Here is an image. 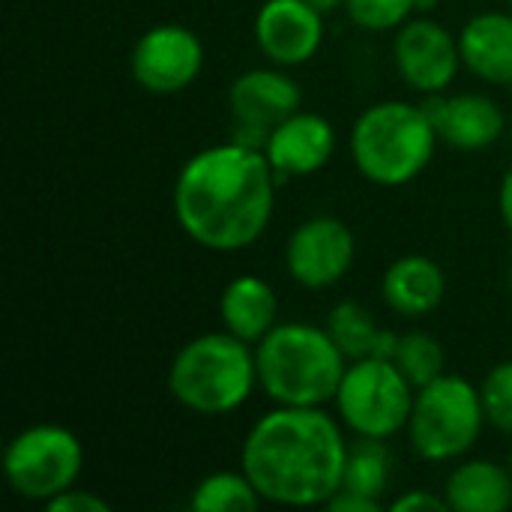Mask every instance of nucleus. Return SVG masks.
<instances>
[{
	"instance_id": "nucleus-1",
	"label": "nucleus",
	"mask_w": 512,
	"mask_h": 512,
	"mask_svg": "<svg viewBox=\"0 0 512 512\" xmlns=\"http://www.w3.org/2000/svg\"><path fill=\"white\" fill-rule=\"evenodd\" d=\"M276 171L264 150L237 141L195 153L174 186V216L204 249L237 252L252 246L273 219Z\"/></svg>"
},
{
	"instance_id": "nucleus-2",
	"label": "nucleus",
	"mask_w": 512,
	"mask_h": 512,
	"mask_svg": "<svg viewBox=\"0 0 512 512\" xmlns=\"http://www.w3.org/2000/svg\"><path fill=\"white\" fill-rule=\"evenodd\" d=\"M348 444L321 408L279 405L246 435L240 465L258 495L279 507H327L342 489Z\"/></svg>"
},
{
	"instance_id": "nucleus-3",
	"label": "nucleus",
	"mask_w": 512,
	"mask_h": 512,
	"mask_svg": "<svg viewBox=\"0 0 512 512\" xmlns=\"http://www.w3.org/2000/svg\"><path fill=\"white\" fill-rule=\"evenodd\" d=\"M345 354L327 333L300 321L276 324L255 348L258 384L276 405L321 408L336 399Z\"/></svg>"
},
{
	"instance_id": "nucleus-4",
	"label": "nucleus",
	"mask_w": 512,
	"mask_h": 512,
	"mask_svg": "<svg viewBox=\"0 0 512 512\" xmlns=\"http://www.w3.org/2000/svg\"><path fill=\"white\" fill-rule=\"evenodd\" d=\"M258 384V363L249 342L237 339L234 333H204L186 342L171 369H168V390L171 396L207 417L237 411Z\"/></svg>"
},
{
	"instance_id": "nucleus-5",
	"label": "nucleus",
	"mask_w": 512,
	"mask_h": 512,
	"mask_svg": "<svg viewBox=\"0 0 512 512\" xmlns=\"http://www.w3.org/2000/svg\"><path fill=\"white\" fill-rule=\"evenodd\" d=\"M438 129L423 105H369L351 129V156L360 174L378 186H405L426 171L435 156Z\"/></svg>"
},
{
	"instance_id": "nucleus-6",
	"label": "nucleus",
	"mask_w": 512,
	"mask_h": 512,
	"mask_svg": "<svg viewBox=\"0 0 512 512\" xmlns=\"http://www.w3.org/2000/svg\"><path fill=\"white\" fill-rule=\"evenodd\" d=\"M486 426L480 390L459 378L441 375L417 390L408 435L414 450L429 462H450L468 453Z\"/></svg>"
},
{
	"instance_id": "nucleus-7",
	"label": "nucleus",
	"mask_w": 512,
	"mask_h": 512,
	"mask_svg": "<svg viewBox=\"0 0 512 512\" xmlns=\"http://www.w3.org/2000/svg\"><path fill=\"white\" fill-rule=\"evenodd\" d=\"M414 384L393 360H351L336 393L339 417L357 438H393L408 429L414 408Z\"/></svg>"
},
{
	"instance_id": "nucleus-8",
	"label": "nucleus",
	"mask_w": 512,
	"mask_h": 512,
	"mask_svg": "<svg viewBox=\"0 0 512 512\" xmlns=\"http://www.w3.org/2000/svg\"><path fill=\"white\" fill-rule=\"evenodd\" d=\"M84 468V447L75 432L39 423L18 432L3 453V477L15 495L48 504L72 489Z\"/></svg>"
},
{
	"instance_id": "nucleus-9",
	"label": "nucleus",
	"mask_w": 512,
	"mask_h": 512,
	"mask_svg": "<svg viewBox=\"0 0 512 512\" xmlns=\"http://www.w3.org/2000/svg\"><path fill=\"white\" fill-rule=\"evenodd\" d=\"M303 90L279 69H249L228 87L231 141L264 150L270 132L300 111Z\"/></svg>"
},
{
	"instance_id": "nucleus-10",
	"label": "nucleus",
	"mask_w": 512,
	"mask_h": 512,
	"mask_svg": "<svg viewBox=\"0 0 512 512\" xmlns=\"http://www.w3.org/2000/svg\"><path fill=\"white\" fill-rule=\"evenodd\" d=\"M129 66L138 87L159 96L180 93L201 75L204 45L183 24H159L135 42Z\"/></svg>"
},
{
	"instance_id": "nucleus-11",
	"label": "nucleus",
	"mask_w": 512,
	"mask_h": 512,
	"mask_svg": "<svg viewBox=\"0 0 512 512\" xmlns=\"http://www.w3.org/2000/svg\"><path fill=\"white\" fill-rule=\"evenodd\" d=\"M354 231L336 216H312L294 228L285 246V267L303 288H330L354 264Z\"/></svg>"
},
{
	"instance_id": "nucleus-12",
	"label": "nucleus",
	"mask_w": 512,
	"mask_h": 512,
	"mask_svg": "<svg viewBox=\"0 0 512 512\" xmlns=\"http://www.w3.org/2000/svg\"><path fill=\"white\" fill-rule=\"evenodd\" d=\"M393 60L408 87L420 93H444L462 66L459 39L432 18H408L393 42Z\"/></svg>"
},
{
	"instance_id": "nucleus-13",
	"label": "nucleus",
	"mask_w": 512,
	"mask_h": 512,
	"mask_svg": "<svg viewBox=\"0 0 512 512\" xmlns=\"http://www.w3.org/2000/svg\"><path fill=\"white\" fill-rule=\"evenodd\" d=\"M255 42L276 66H300L324 42V15L309 0H267L255 15Z\"/></svg>"
},
{
	"instance_id": "nucleus-14",
	"label": "nucleus",
	"mask_w": 512,
	"mask_h": 512,
	"mask_svg": "<svg viewBox=\"0 0 512 512\" xmlns=\"http://www.w3.org/2000/svg\"><path fill=\"white\" fill-rule=\"evenodd\" d=\"M333 150H336V129L327 117L315 111L291 114L270 132L264 144V156L279 180L321 171L330 162Z\"/></svg>"
},
{
	"instance_id": "nucleus-15",
	"label": "nucleus",
	"mask_w": 512,
	"mask_h": 512,
	"mask_svg": "<svg viewBox=\"0 0 512 512\" xmlns=\"http://www.w3.org/2000/svg\"><path fill=\"white\" fill-rule=\"evenodd\" d=\"M420 105L438 129V138H444L456 150H486L504 135V111L489 96L429 93V99Z\"/></svg>"
},
{
	"instance_id": "nucleus-16",
	"label": "nucleus",
	"mask_w": 512,
	"mask_h": 512,
	"mask_svg": "<svg viewBox=\"0 0 512 512\" xmlns=\"http://www.w3.org/2000/svg\"><path fill=\"white\" fill-rule=\"evenodd\" d=\"M462 63L489 84L512 81V15L480 12L459 33Z\"/></svg>"
},
{
	"instance_id": "nucleus-17",
	"label": "nucleus",
	"mask_w": 512,
	"mask_h": 512,
	"mask_svg": "<svg viewBox=\"0 0 512 512\" xmlns=\"http://www.w3.org/2000/svg\"><path fill=\"white\" fill-rule=\"evenodd\" d=\"M381 294L387 306L405 318H423L435 312L447 294L444 270L426 255H405L384 273Z\"/></svg>"
},
{
	"instance_id": "nucleus-18",
	"label": "nucleus",
	"mask_w": 512,
	"mask_h": 512,
	"mask_svg": "<svg viewBox=\"0 0 512 512\" xmlns=\"http://www.w3.org/2000/svg\"><path fill=\"white\" fill-rule=\"evenodd\" d=\"M219 315L228 333L258 345L276 327V294L258 276H237L219 297Z\"/></svg>"
},
{
	"instance_id": "nucleus-19",
	"label": "nucleus",
	"mask_w": 512,
	"mask_h": 512,
	"mask_svg": "<svg viewBox=\"0 0 512 512\" xmlns=\"http://www.w3.org/2000/svg\"><path fill=\"white\" fill-rule=\"evenodd\" d=\"M450 510L459 512H504L512 507V471L474 459L459 465L444 486Z\"/></svg>"
},
{
	"instance_id": "nucleus-20",
	"label": "nucleus",
	"mask_w": 512,
	"mask_h": 512,
	"mask_svg": "<svg viewBox=\"0 0 512 512\" xmlns=\"http://www.w3.org/2000/svg\"><path fill=\"white\" fill-rule=\"evenodd\" d=\"M327 333L333 336V342L342 348L348 360H363V357L393 360L399 348V336L393 330H381L372 312L351 300H342L330 309Z\"/></svg>"
},
{
	"instance_id": "nucleus-21",
	"label": "nucleus",
	"mask_w": 512,
	"mask_h": 512,
	"mask_svg": "<svg viewBox=\"0 0 512 512\" xmlns=\"http://www.w3.org/2000/svg\"><path fill=\"white\" fill-rule=\"evenodd\" d=\"M390 477H393V456L381 438H360L357 444H348L342 489L381 501L390 486Z\"/></svg>"
},
{
	"instance_id": "nucleus-22",
	"label": "nucleus",
	"mask_w": 512,
	"mask_h": 512,
	"mask_svg": "<svg viewBox=\"0 0 512 512\" xmlns=\"http://www.w3.org/2000/svg\"><path fill=\"white\" fill-rule=\"evenodd\" d=\"M261 495L246 471H219L198 483L192 492V510L198 512H252L261 507Z\"/></svg>"
},
{
	"instance_id": "nucleus-23",
	"label": "nucleus",
	"mask_w": 512,
	"mask_h": 512,
	"mask_svg": "<svg viewBox=\"0 0 512 512\" xmlns=\"http://www.w3.org/2000/svg\"><path fill=\"white\" fill-rule=\"evenodd\" d=\"M393 363H396V366L405 372V378L420 390V387H426L429 381H435V378L444 375L447 354H444L441 342H438L432 333L411 330V333L399 336V348H396Z\"/></svg>"
},
{
	"instance_id": "nucleus-24",
	"label": "nucleus",
	"mask_w": 512,
	"mask_h": 512,
	"mask_svg": "<svg viewBox=\"0 0 512 512\" xmlns=\"http://www.w3.org/2000/svg\"><path fill=\"white\" fill-rule=\"evenodd\" d=\"M480 399H483L486 423H492L498 432L512 435V360H504L495 369H489L480 387Z\"/></svg>"
},
{
	"instance_id": "nucleus-25",
	"label": "nucleus",
	"mask_w": 512,
	"mask_h": 512,
	"mask_svg": "<svg viewBox=\"0 0 512 512\" xmlns=\"http://www.w3.org/2000/svg\"><path fill=\"white\" fill-rule=\"evenodd\" d=\"M345 12L366 30H399L417 12V0H345Z\"/></svg>"
},
{
	"instance_id": "nucleus-26",
	"label": "nucleus",
	"mask_w": 512,
	"mask_h": 512,
	"mask_svg": "<svg viewBox=\"0 0 512 512\" xmlns=\"http://www.w3.org/2000/svg\"><path fill=\"white\" fill-rule=\"evenodd\" d=\"M45 507L51 512H111L108 501H102L99 495H93L87 489H75V486L60 492L57 498H51Z\"/></svg>"
},
{
	"instance_id": "nucleus-27",
	"label": "nucleus",
	"mask_w": 512,
	"mask_h": 512,
	"mask_svg": "<svg viewBox=\"0 0 512 512\" xmlns=\"http://www.w3.org/2000/svg\"><path fill=\"white\" fill-rule=\"evenodd\" d=\"M390 510L393 512H417V510L447 512L450 510V504H447V498H438V495H432V492L414 489V492H408V495L396 498V501L390 504Z\"/></svg>"
},
{
	"instance_id": "nucleus-28",
	"label": "nucleus",
	"mask_w": 512,
	"mask_h": 512,
	"mask_svg": "<svg viewBox=\"0 0 512 512\" xmlns=\"http://www.w3.org/2000/svg\"><path fill=\"white\" fill-rule=\"evenodd\" d=\"M327 510L330 512H378L381 510V501L366 498V495H357V492H348V489H339V492L327 501Z\"/></svg>"
},
{
	"instance_id": "nucleus-29",
	"label": "nucleus",
	"mask_w": 512,
	"mask_h": 512,
	"mask_svg": "<svg viewBox=\"0 0 512 512\" xmlns=\"http://www.w3.org/2000/svg\"><path fill=\"white\" fill-rule=\"evenodd\" d=\"M501 213H504V222L512 234V168L507 171L504 183H501Z\"/></svg>"
},
{
	"instance_id": "nucleus-30",
	"label": "nucleus",
	"mask_w": 512,
	"mask_h": 512,
	"mask_svg": "<svg viewBox=\"0 0 512 512\" xmlns=\"http://www.w3.org/2000/svg\"><path fill=\"white\" fill-rule=\"evenodd\" d=\"M321 15H327V12H333V9H339V6H345V0H309Z\"/></svg>"
},
{
	"instance_id": "nucleus-31",
	"label": "nucleus",
	"mask_w": 512,
	"mask_h": 512,
	"mask_svg": "<svg viewBox=\"0 0 512 512\" xmlns=\"http://www.w3.org/2000/svg\"><path fill=\"white\" fill-rule=\"evenodd\" d=\"M435 6H438V0H417V12H429Z\"/></svg>"
},
{
	"instance_id": "nucleus-32",
	"label": "nucleus",
	"mask_w": 512,
	"mask_h": 512,
	"mask_svg": "<svg viewBox=\"0 0 512 512\" xmlns=\"http://www.w3.org/2000/svg\"><path fill=\"white\" fill-rule=\"evenodd\" d=\"M507 87H510V96H512V81H510V84H507Z\"/></svg>"
},
{
	"instance_id": "nucleus-33",
	"label": "nucleus",
	"mask_w": 512,
	"mask_h": 512,
	"mask_svg": "<svg viewBox=\"0 0 512 512\" xmlns=\"http://www.w3.org/2000/svg\"><path fill=\"white\" fill-rule=\"evenodd\" d=\"M510 471H512V456H510Z\"/></svg>"
},
{
	"instance_id": "nucleus-34",
	"label": "nucleus",
	"mask_w": 512,
	"mask_h": 512,
	"mask_svg": "<svg viewBox=\"0 0 512 512\" xmlns=\"http://www.w3.org/2000/svg\"><path fill=\"white\" fill-rule=\"evenodd\" d=\"M510 285H512V273H510Z\"/></svg>"
},
{
	"instance_id": "nucleus-35",
	"label": "nucleus",
	"mask_w": 512,
	"mask_h": 512,
	"mask_svg": "<svg viewBox=\"0 0 512 512\" xmlns=\"http://www.w3.org/2000/svg\"><path fill=\"white\" fill-rule=\"evenodd\" d=\"M510 3H512V0H510Z\"/></svg>"
}]
</instances>
